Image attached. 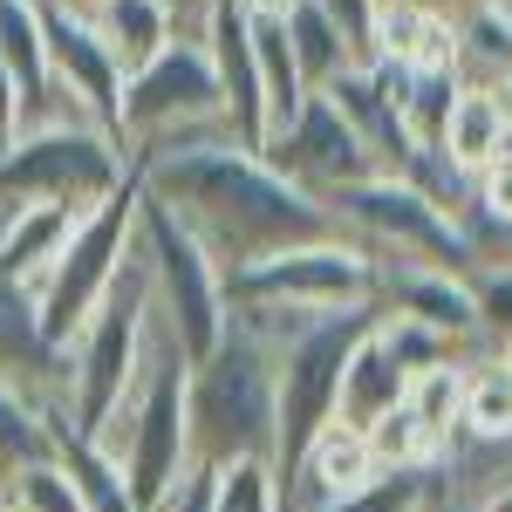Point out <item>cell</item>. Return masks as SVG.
I'll list each match as a JSON object with an SVG mask.
<instances>
[{
    "mask_svg": "<svg viewBox=\"0 0 512 512\" xmlns=\"http://www.w3.org/2000/svg\"><path fill=\"white\" fill-rule=\"evenodd\" d=\"M403 7H424V14H444V21H458L465 7H485V0H403Z\"/></svg>",
    "mask_w": 512,
    "mask_h": 512,
    "instance_id": "836d02e7",
    "label": "cell"
},
{
    "mask_svg": "<svg viewBox=\"0 0 512 512\" xmlns=\"http://www.w3.org/2000/svg\"><path fill=\"white\" fill-rule=\"evenodd\" d=\"M315 7L328 14V28L342 35L355 69H369V41H376V7H383V0H315Z\"/></svg>",
    "mask_w": 512,
    "mask_h": 512,
    "instance_id": "f1b7e54d",
    "label": "cell"
},
{
    "mask_svg": "<svg viewBox=\"0 0 512 512\" xmlns=\"http://www.w3.org/2000/svg\"><path fill=\"white\" fill-rule=\"evenodd\" d=\"M151 512H212V472H185Z\"/></svg>",
    "mask_w": 512,
    "mask_h": 512,
    "instance_id": "4dcf8cb0",
    "label": "cell"
},
{
    "mask_svg": "<svg viewBox=\"0 0 512 512\" xmlns=\"http://www.w3.org/2000/svg\"><path fill=\"white\" fill-rule=\"evenodd\" d=\"M328 212L355 246H369L390 267H444V274H472L478 267L472 246H465V226L451 212H437L431 198L417 185H403V178L376 171V178H362L349 192H335Z\"/></svg>",
    "mask_w": 512,
    "mask_h": 512,
    "instance_id": "52a82bcc",
    "label": "cell"
},
{
    "mask_svg": "<svg viewBox=\"0 0 512 512\" xmlns=\"http://www.w3.org/2000/svg\"><path fill=\"white\" fill-rule=\"evenodd\" d=\"M472 512H512V485H506V492H492V499H478Z\"/></svg>",
    "mask_w": 512,
    "mask_h": 512,
    "instance_id": "d590c367",
    "label": "cell"
},
{
    "mask_svg": "<svg viewBox=\"0 0 512 512\" xmlns=\"http://www.w3.org/2000/svg\"><path fill=\"white\" fill-rule=\"evenodd\" d=\"M158 7L178 21V35H198V21H205V7H212V0H158Z\"/></svg>",
    "mask_w": 512,
    "mask_h": 512,
    "instance_id": "d6a6232c",
    "label": "cell"
},
{
    "mask_svg": "<svg viewBox=\"0 0 512 512\" xmlns=\"http://www.w3.org/2000/svg\"><path fill=\"white\" fill-rule=\"evenodd\" d=\"M137 253L151 267V308H158V321L198 362L226 335V274L205 260V246L164 212L158 198H144V192H137Z\"/></svg>",
    "mask_w": 512,
    "mask_h": 512,
    "instance_id": "9c48e42d",
    "label": "cell"
},
{
    "mask_svg": "<svg viewBox=\"0 0 512 512\" xmlns=\"http://www.w3.org/2000/svg\"><path fill=\"white\" fill-rule=\"evenodd\" d=\"M130 178V151L103 123H21L0 151V205H69L89 212Z\"/></svg>",
    "mask_w": 512,
    "mask_h": 512,
    "instance_id": "5b68a950",
    "label": "cell"
},
{
    "mask_svg": "<svg viewBox=\"0 0 512 512\" xmlns=\"http://www.w3.org/2000/svg\"><path fill=\"white\" fill-rule=\"evenodd\" d=\"M76 219L82 212H69V205H0V280L35 294L48 267L62 260Z\"/></svg>",
    "mask_w": 512,
    "mask_h": 512,
    "instance_id": "9a60e30c",
    "label": "cell"
},
{
    "mask_svg": "<svg viewBox=\"0 0 512 512\" xmlns=\"http://www.w3.org/2000/svg\"><path fill=\"white\" fill-rule=\"evenodd\" d=\"M212 512H280L274 472L267 465H226V472H212Z\"/></svg>",
    "mask_w": 512,
    "mask_h": 512,
    "instance_id": "83f0119b",
    "label": "cell"
},
{
    "mask_svg": "<svg viewBox=\"0 0 512 512\" xmlns=\"http://www.w3.org/2000/svg\"><path fill=\"white\" fill-rule=\"evenodd\" d=\"M280 35H287V55H294L301 82H308V96H315V89H328V82L342 76V69H355L349 48H342V35L328 28V14H321L315 0L287 7V14H280Z\"/></svg>",
    "mask_w": 512,
    "mask_h": 512,
    "instance_id": "44dd1931",
    "label": "cell"
},
{
    "mask_svg": "<svg viewBox=\"0 0 512 512\" xmlns=\"http://www.w3.org/2000/svg\"><path fill=\"white\" fill-rule=\"evenodd\" d=\"M21 130V89L7 76V62H0V151H7V137Z\"/></svg>",
    "mask_w": 512,
    "mask_h": 512,
    "instance_id": "1f68e13d",
    "label": "cell"
},
{
    "mask_svg": "<svg viewBox=\"0 0 512 512\" xmlns=\"http://www.w3.org/2000/svg\"><path fill=\"white\" fill-rule=\"evenodd\" d=\"M451 55H458V41H451V21H444V14L403 7V0H383V7H376L369 69L383 62V69H403V76H431V69L451 76Z\"/></svg>",
    "mask_w": 512,
    "mask_h": 512,
    "instance_id": "2e32d148",
    "label": "cell"
},
{
    "mask_svg": "<svg viewBox=\"0 0 512 512\" xmlns=\"http://www.w3.org/2000/svg\"><path fill=\"white\" fill-rule=\"evenodd\" d=\"M465 437H512V369L499 355H472L465 362V417H458Z\"/></svg>",
    "mask_w": 512,
    "mask_h": 512,
    "instance_id": "7402d4cb",
    "label": "cell"
},
{
    "mask_svg": "<svg viewBox=\"0 0 512 512\" xmlns=\"http://www.w3.org/2000/svg\"><path fill=\"white\" fill-rule=\"evenodd\" d=\"M48 7H62V14H82V21L96 14V0H48Z\"/></svg>",
    "mask_w": 512,
    "mask_h": 512,
    "instance_id": "8d00e7d4",
    "label": "cell"
},
{
    "mask_svg": "<svg viewBox=\"0 0 512 512\" xmlns=\"http://www.w3.org/2000/svg\"><path fill=\"white\" fill-rule=\"evenodd\" d=\"M376 315H403V321H417V328H431V335H444V342L478 355V321H472V287H465V274L376 260Z\"/></svg>",
    "mask_w": 512,
    "mask_h": 512,
    "instance_id": "4fadbf2b",
    "label": "cell"
},
{
    "mask_svg": "<svg viewBox=\"0 0 512 512\" xmlns=\"http://www.w3.org/2000/svg\"><path fill=\"white\" fill-rule=\"evenodd\" d=\"M253 301V308H376V253L355 246L349 233L308 239V246H280L267 260L226 274V308Z\"/></svg>",
    "mask_w": 512,
    "mask_h": 512,
    "instance_id": "ba28073f",
    "label": "cell"
},
{
    "mask_svg": "<svg viewBox=\"0 0 512 512\" xmlns=\"http://www.w3.org/2000/svg\"><path fill=\"white\" fill-rule=\"evenodd\" d=\"M499 362H506V369H512V335H506V349H499Z\"/></svg>",
    "mask_w": 512,
    "mask_h": 512,
    "instance_id": "f35d334b",
    "label": "cell"
},
{
    "mask_svg": "<svg viewBox=\"0 0 512 512\" xmlns=\"http://www.w3.org/2000/svg\"><path fill=\"white\" fill-rule=\"evenodd\" d=\"M403 410L424 424L437 451L458 437V417H465V362H444V369H424V376H410V396H403Z\"/></svg>",
    "mask_w": 512,
    "mask_h": 512,
    "instance_id": "cb8c5ba5",
    "label": "cell"
},
{
    "mask_svg": "<svg viewBox=\"0 0 512 512\" xmlns=\"http://www.w3.org/2000/svg\"><path fill=\"white\" fill-rule=\"evenodd\" d=\"M185 458L192 472L274 458V342L226 308V335L185 376Z\"/></svg>",
    "mask_w": 512,
    "mask_h": 512,
    "instance_id": "7a4b0ae2",
    "label": "cell"
},
{
    "mask_svg": "<svg viewBox=\"0 0 512 512\" xmlns=\"http://www.w3.org/2000/svg\"><path fill=\"white\" fill-rule=\"evenodd\" d=\"M437 151L458 164L465 178H478L485 164L506 151V117H499L492 89H458V96H451V117L437 130Z\"/></svg>",
    "mask_w": 512,
    "mask_h": 512,
    "instance_id": "ffe728a7",
    "label": "cell"
},
{
    "mask_svg": "<svg viewBox=\"0 0 512 512\" xmlns=\"http://www.w3.org/2000/svg\"><path fill=\"white\" fill-rule=\"evenodd\" d=\"M451 76L458 89H499L512 76V0H485V7H465L451 21Z\"/></svg>",
    "mask_w": 512,
    "mask_h": 512,
    "instance_id": "ac0fdd59",
    "label": "cell"
},
{
    "mask_svg": "<svg viewBox=\"0 0 512 512\" xmlns=\"http://www.w3.org/2000/svg\"><path fill=\"white\" fill-rule=\"evenodd\" d=\"M89 28H96V41L110 48V62H117L123 76H137L151 55H164L178 41V21L164 14L158 0H96Z\"/></svg>",
    "mask_w": 512,
    "mask_h": 512,
    "instance_id": "d6986e66",
    "label": "cell"
},
{
    "mask_svg": "<svg viewBox=\"0 0 512 512\" xmlns=\"http://www.w3.org/2000/svg\"><path fill=\"white\" fill-rule=\"evenodd\" d=\"M321 512H437L431 472H383V478H369L362 492H349V499H335Z\"/></svg>",
    "mask_w": 512,
    "mask_h": 512,
    "instance_id": "4316f807",
    "label": "cell"
},
{
    "mask_svg": "<svg viewBox=\"0 0 512 512\" xmlns=\"http://www.w3.org/2000/svg\"><path fill=\"white\" fill-rule=\"evenodd\" d=\"M253 158L274 164L287 185H301V192L321 198V205H328L335 192H349V185H362V178H376L369 144L349 130V117H342L328 96H308V103L294 110V123H287V130H274Z\"/></svg>",
    "mask_w": 512,
    "mask_h": 512,
    "instance_id": "30bf717a",
    "label": "cell"
},
{
    "mask_svg": "<svg viewBox=\"0 0 512 512\" xmlns=\"http://www.w3.org/2000/svg\"><path fill=\"white\" fill-rule=\"evenodd\" d=\"M185 376H192V355L178 349V335L151 315V342H144V362H137L130 390L110 410V424L89 437L117 465L137 512H151L178 478L192 472V458H185Z\"/></svg>",
    "mask_w": 512,
    "mask_h": 512,
    "instance_id": "3957f363",
    "label": "cell"
},
{
    "mask_svg": "<svg viewBox=\"0 0 512 512\" xmlns=\"http://www.w3.org/2000/svg\"><path fill=\"white\" fill-rule=\"evenodd\" d=\"M403 396H410V376L396 369V355L376 342V321H369V335L349 349L342 362V390H335V424H355V431H369V424H383L390 410H403Z\"/></svg>",
    "mask_w": 512,
    "mask_h": 512,
    "instance_id": "e0dca14e",
    "label": "cell"
},
{
    "mask_svg": "<svg viewBox=\"0 0 512 512\" xmlns=\"http://www.w3.org/2000/svg\"><path fill=\"white\" fill-rule=\"evenodd\" d=\"M253 14H287V7H301V0H246Z\"/></svg>",
    "mask_w": 512,
    "mask_h": 512,
    "instance_id": "74e56055",
    "label": "cell"
},
{
    "mask_svg": "<svg viewBox=\"0 0 512 512\" xmlns=\"http://www.w3.org/2000/svg\"><path fill=\"white\" fill-rule=\"evenodd\" d=\"M35 14H41V48H48V76H55V89L76 96L82 110L117 137L123 69L110 62V48L96 41V28H89L82 14H62V7H48V0H35Z\"/></svg>",
    "mask_w": 512,
    "mask_h": 512,
    "instance_id": "7c38bea8",
    "label": "cell"
},
{
    "mask_svg": "<svg viewBox=\"0 0 512 512\" xmlns=\"http://www.w3.org/2000/svg\"><path fill=\"white\" fill-rule=\"evenodd\" d=\"M7 512H89L76 492V478L62 472V458H41V465H21L7 478Z\"/></svg>",
    "mask_w": 512,
    "mask_h": 512,
    "instance_id": "484cf974",
    "label": "cell"
},
{
    "mask_svg": "<svg viewBox=\"0 0 512 512\" xmlns=\"http://www.w3.org/2000/svg\"><path fill=\"white\" fill-rule=\"evenodd\" d=\"M151 315H158V308H151V267H144L137 233H130V253H123L103 308L82 321L76 342L62 349V369H69L62 410H69V431L76 437H96L110 424V410L123 403L137 362H144V342H151Z\"/></svg>",
    "mask_w": 512,
    "mask_h": 512,
    "instance_id": "277c9868",
    "label": "cell"
},
{
    "mask_svg": "<svg viewBox=\"0 0 512 512\" xmlns=\"http://www.w3.org/2000/svg\"><path fill=\"white\" fill-rule=\"evenodd\" d=\"M198 48L212 62L233 144L239 151H260L267 144V110H260V69H253V7L246 0H212L205 21H198Z\"/></svg>",
    "mask_w": 512,
    "mask_h": 512,
    "instance_id": "8fae6325",
    "label": "cell"
},
{
    "mask_svg": "<svg viewBox=\"0 0 512 512\" xmlns=\"http://www.w3.org/2000/svg\"><path fill=\"white\" fill-rule=\"evenodd\" d=\"M472 205L485 212V219H499V226H512V137H506V151L485 164L472 178Z\"/></svg>",
    "mask_w": 512,
    "mask_h": 512,
    "instance_id": "f546056e",
    "label": "cell"
},
{
    "mask_svg": "<svg viewBox=\"0 0 512 512\" xmlns=\"http://www.w3.org/2000/svg\"><path fill=\"white\" fill-rule=\"evenodd\" d=\"M137 164H130V178H123L117 192L103 198V205H89L76 219V233L62 246V260L48 267V280L35 287V321H41V342L62 355L76 342V328L96 308H103V294H110V280H117L123 253H130V233H137Z\"/></svg>",
    "mask_w": 512,
    "mask_h": 512,
    "instance_id": "8992f818",
    "label": "cell"
},
{
    "mask_svg": "<svg viewBox=\"0 0 512 512\" xmlns=\"http://www.w3.org/2000/svg\"><path fill=\"white\" fill-rule=\"evenodd\" d=\"M472 287V321H478V355H499L512 335V260H485L465 274Z\"/></svg>",
    "mask_w": 512,
    "mask_h": 512,
    "instance_id": "d4e9b609",
    "label": "cell"
},
{
    "mask_svg": "<svg viewBox=\"0 0 512 512\" xmlns=\"http://www.w3.org/2000/svg\"><path fill=\"white\" fill-rule=\"evenodd\" d=\"M137 185H144V198H158L164 212L205 246V260L219 274H239V267L267 260L280 246H308V239L342 233L321 198L287 185L274 164H260L253 151H239V144L144 158L137 164Z\"/></svg>",
    "mask_w": 512,
    "mask_h": 512,
    "instance_id": "6da1fadb",
    "label": "cell"
},
{
    "mask_svg": "<svg viewBox=\"0 0 512 512\" xmlns=\"http://www.w3.org/2000/svg\"><path fill=\"white\" fill-rule=\"evenodd\" d=\"M0 383L28 390L35 403L62 396V383H69L62 355H55L48 342H41L35 294H28V287H14V280H0Z\"/></svg>",
    "mask_w": 512,
    "mask_h": 512,
    "instance_id": "5bb4252c",
    "label": "cell"
},
{
    "mask_svg": "<svg viewBox=\"0 0 512 512\" xmlns=\"http://www.w3.org/2000/svg\"><path fill=\"white\" fill-rule=\"evenodd\" d=\"M55 458V437H48V417L28 390L0 383V478H14L21 465H41Z\"/></svg>",
    "mask_w": 512,
    "mask_h": 512,
    "instance_id": "603a6c76",
    "label": "cell"
},
{
    "mask_svg": "<svg viewBox=\"0 0 512 512\" xmlns=\"http://www.w3.org/2000/svg\"><path fill=\"white\" fill-rule=\"evenodd\" d=\"M492 103H499V117H506V137H512V76L492 89Z\"/></svg>",
    "mask_w": 512,
    "mask_h": 512,
    "instance_id": "e575fe53",
    "label": "cell"
}]
</instances>
